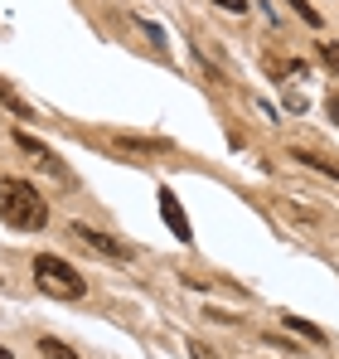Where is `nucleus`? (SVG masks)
Masks as SVG:
<instances>
[{"label":"nucleus","instance_id":"10","mask_svg":"<svg viewBox=\"0 0 339 359\" xmlns=\"http://www.w3.org/2000/svg\"><path fill=\"white\" fill-rule=\"evenodd\" d=\"M0 102H5V107H10L15 117H29V102H20V97H15V88H10L5 78H0Z\"/></svg>","mask_w":339,"mask_h":359},{"label":"nucleus","instance_id":"3","mask_svg":"<svg viewBox=\"0 0 339 359\" xmlns=\"http://www.w3.org/2000/svg\"><path fill=\"white\" fill-rule=\"evenodd\" d=\"M68 238L83 243V248H92V252H102V257H112V262H131V257H136V248H126L121 238L92 229V224H68Z\"/></svg>","mask_w":339,"mask_h":359},{"label":"nucleus","instance_id":"12","mask_svg":"<svg viewBox=\"0 0 339 359\" xmlns=\"http://www.w3.org/2000/svg\"><path fill=\"white\" fill-rule=\"evenodd\" d=\"M320 59H325V68H335V73H339V49H335V44L320 39Z\"/></svg>","mask_w":339,"mask_h":359},{"label":"nucleus","instance_id":"8","mask_svg":"<svg viewBox=\"0 0 339 359\" xmlns=\"http://www.w3.org/2000/svg\"><path fill=\"white\" fill-rule=\"evenodd\" d=\"M15 146H20V151H29V156H34L39 165H44V161H54V151H49V146H44L39 136H29V131H15Z\"/></svg>","mask_w":339,"mask_h":359},{"label":"nucleus","instance_id":"9","mask_svg":"<svg viewBox=\"0 0 339 359\" xmlns=\"http://www.w3.org/2000/svg\"><path fill=\"white\" fill-rule=\"evenodd\" d=\"M39 355H44V359H78L63 340H54V335H44V340H39Z\"/></svg>","mask_w":339,"mask_h":359},{"label":"nucleus","instance_id":"6","mask_svg":"<svg viewBox=\"0 0 339 359\" xmlns=\"http://www.w3.org/2000/svg\"><path fill=\"white\" fill-rule=\"evenodd\" d=\"M282 325L291 335H300V340H310V345H325V330L315 325V320H305V316H296V311H282Z\"/></svg>","mask_w":339,"mask_h":359},{"label":"nucleus","instance_id":"7","mask_svg":"<svg viewBox=\"0 0 339 359\" xmlns=\"http://www.w3.org/2000/svg\"><path fill=\"white\" fill-rule=\"evenodd\" d=\"M300 165H310V170H320V175H330V180H339V161H330V156H315V151H291Z\"/></svg>","mask_w":339,"mask_h":359},{"label":"nucleus","instance_id":"5","mask_svg":"<svg viewBox=\"0 0 339 359\" xmlns=\"http://www.w3.org/2000/svg\"><path fill=\"white\" fill-rule=\"evenodd\" d=\"M112 146L126 156H170L165 136H112Z\"/></svg>","mask_w":339,"mask_h":359},{"label":"nucleus","instance_id":"11","mask_svg":"<svg viewBox=\"0 0 339 359\" xmlns=\"http://www.w3.org/2000/svg\"><path fill=\"white\" fill-rule=\"evenodd\" d=\"M286 5H291V10H296V15H300V20L310 25V29H320V25H325V20H320V10H315L310 0H286Z\"/></svg>","mask_w":339,"mask_h":359},{"label":"nucleus","instance_id":"1","mask_svg":"<svg viewBox=\"0 0 339 359\" xmlns=\"http://www.w3.org/2000/svg\"><path fill=\"white\" fill-rule=\"evenodd\" d=\"M0 219L15 233H39L49 224V204L29 180H0Z\"/></svg>","mask_w":339,"mask_h":359},{"label":"nucleus","instance_id":"13","mask_svg":"<svg viewBox=\"0 0 339 359\" xmlns=\"http://www.w3.org/2000/svg\"><path fill=\"white\" fill-rule=\"evenodd\" d=\"M219 10H228V15H247V0H214Z\"/></svg>","mask_w":339,"mask_h":359},{"label":"nucleus","instance_id":"4","mask_svg":"<svg viewBox=\"0 0 339 359\" xmlns=\"http://www.w3.org/2000/svg\"><path fill=\"white\" fill-rule=\"evenodd\" d=\"M160 214H165L170 233L179 243H194V229H189V214H184V204H179V194H170V184L160 189Z\"/></svg>","mask_w":339,"mask_h":359},{"label":"nucleus","instance_id":"14","mask_svg":"<svg viewBox=\"0 0 339 359\" xmlns=\"http://www.w3.org/2000/svg\"><path fill=\"white\" fill-rule=\"evenodd\" d=\"M189 350H194V359H219V355H214V350H209V345H199V340H194Z\"/></svg>","mask_w":339,"mask_h":359},{"label":"nucleus","instance_id":"2","mask_svg":"<svg viewBox=\"0 0 339 359\" xmlns=\"http://www.w3.org/2000/svg\"><path fill=\"white\" fill-rule=\"evenodd\" d=\"M34 282H39V292L54 301H78L88 297V277L73 267V262H63L54 252H39L34 257Z\"/></svg>","mask_w":339,"mask_h":359},{"label":"nucleus","instance_id":"15","mask_svg":"<svg viewBox=\"0 0 339 359\" xmlns=\"http://www.w3.org/2000/svg\"><path fill=\"white\" fill-rule=\"evenodd\" d=\"M0 359H15V355H10V350H0Z\"/></svg>","mask_w":339,"mask_h":359}]
</instances>
